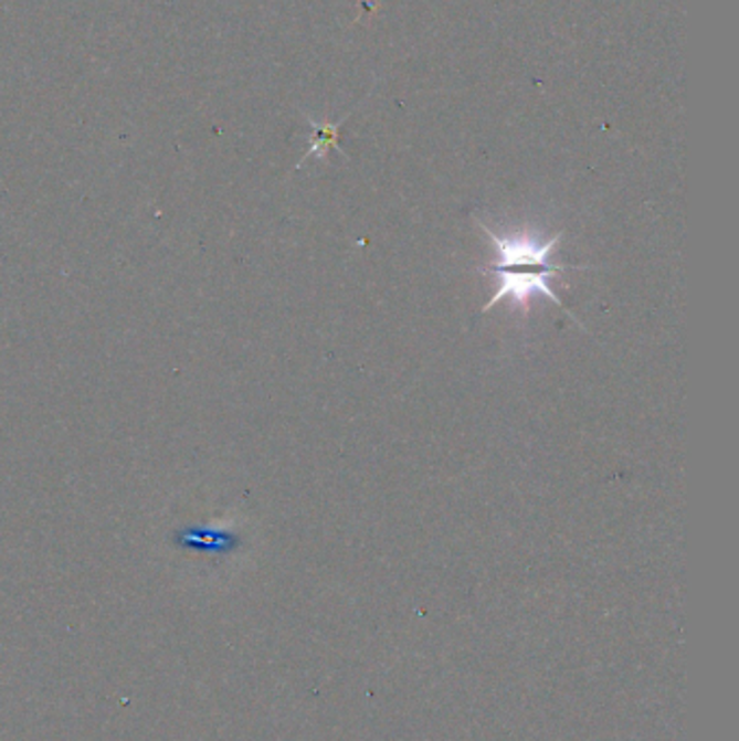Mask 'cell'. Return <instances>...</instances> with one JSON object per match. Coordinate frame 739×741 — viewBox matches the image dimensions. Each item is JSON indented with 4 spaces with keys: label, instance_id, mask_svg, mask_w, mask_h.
Here are the masks:
<instances>
[{
    "label": "cell",
    "instance_id": "cell-1",
    "mask_svg": "<svg viewBox=\"0 0 739 741\" xmlns=\"http://www.w3.org/2000/svg\"><path fill=\"white\" fill-rule=\"evenodd\" d=\"M570 269H577V272H579V269H590V267L556 265V267H549V269L538 272V274H534V272H516V269H486V267H477L479 274L490 276V278L495 280V285H497L495 293H493V297H490V301L482 308V315L488 313L490 308H495L497 304H502L504 299H510L514 310H520L522 315H527V313H529V299H531V295H545V297H549L558 308H562L579 328H583V324L570 313L569 308H567V304H564V301L558 297V293L551 288L553 276L570 272ZM583 330H585V328H583Z\"/></svg>",
    "mask_w": 739,
    "mask_h": 741
},
{
    "label": "cell",
    "instance_id": "cell-2",
    "mask_svg": "<svg viewBox=\"0 0 739 741\" xmlns=\"http://www.w3.org/2000/svg\"><path fill=\"white\" fill-rule=\"evenodd\" d=\"M479 229L486 232L495 258L482 267L486 269H518V267H556L551 265V256L558 252L560 241L564 239V232H558L551 239H538L534 230H513L508 234L495 232L488 229L484 222H479Z\"/></svg>",
    "mask_w": 739,
    "mask_h": 741
}]
</instances>
